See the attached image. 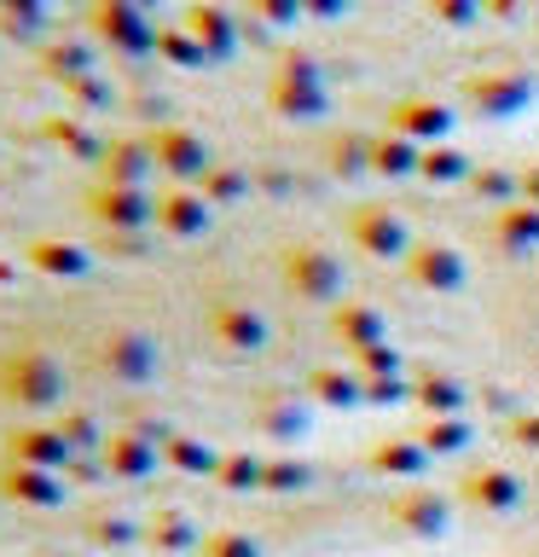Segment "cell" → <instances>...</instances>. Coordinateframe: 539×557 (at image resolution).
<instances>
[{
  "label": "cell",
  "instance_id": "12",
  "mask_svg": "<svg viewBox=\"0 0 539 557\" xmlns=\"http://www.w3.org/2000/svg\"><path fill=\"white\" fill-rule=\"evenodd\" d=\"M163 221L174 226V233H191V226L203 221V203H198V198H186V191H174V198L163 203Z\"/></svg>",
  "mask_w": 539,
  "mask_h": 557
},
{
  "label": "cell",
  "instance_id": "10",
  "mask_svg": "<svg viewBox=\"0 0 539 557\" xmlns=\"http://www.w3.org/2000/svg\"><path fill=\"white\" fill-rule=\"evenodd\" d=\"M372 163H377L383 174H406V169H417V151H412V139H377V146H372Z\"/></svg>",
  "mask_w": 539,
  "mask_h": 557
},
{
  "label": "cell",
  "instance_id": "14",
  "mask_svg": "<svg viewBox=\"0 0 539 557\" xmlns=\"http://www.w3.org/2000/svg\"><path fill=\"white\" fill-rule=\"evenodd\" d=\"M267 24H296V12H308V0H250Z\"/></svg>",
  "mask_w": 539,
  "mask_h": 557
},
{
  "label": "cell",
  "instance_id": "9",
  "mask_svg": "<svg viewBox=\"0 0 539 557\" xmlns=\"http://www.w3.org/2000/svg\"><path fill=\"white\" fill-rule=\"evenodd\" d=\"M354 226H360V238L372 244V250H394L400 244V221L389 215V209H360Z\"/></svg>",
  "mask_w": 539,
  "mask_h": 557
},
{
  "label": "cell",
  "instance_id": "8",
  "mask_svg": "<svg viewBox=\"0 0 539 557\" xmlns=\"http://www.w3.org/2000/svg\"><path fill=\"white\" fill-rule=\"evenodd\" d=\"M447 111H441V104H429V99H412V104H400V111H394V128L400 134H441L447 128Z\"/></svg>",
  "mask_w": 539,
  "mask_h": 557
},
{
  "label": "cell",
  "instance_id": "6",
  "mask_svg": "<svg viewBox=\"0 0 539 557\" xmlns=\"http://www.w3.org/2000/svg\"><path fill=\"white\" fill-rule=\"evenodd\" d=\"M469 94H476L481 111H516V104H528V76H481V82H469Z\"/></svg>",
  "mask_w": 539,
  "mask_h": 557
},
{
  "label": "cell",
  "instance_id": "15",
  "mask_svg": "<svg viewBox=\"0 0 539 557\" xmlns=\"http://www.w3.org/2000/svg\"><path fill=\"white\" fill-rule=\"evenodd\" d=\"M47 70H52V76H82V70H87V52H82V47H64V52H52V59H47Z\"/></svg>",
  "mask_w": 539,
  "mask_h": 557
},
{
  "label": "cell",
  "instance_id": "5",
  "mask_svg": "<svg viewBox=\"0 0 539 557\" xmlns=\"http://www.w3.org/2000/svg\"><path fill=\"white\" fill-rule=\"evenodd\" d=\"M146 163H151V139H111L104 146V169H111V181L116 186H134L139 174H146Z\"/></svg>",
  "mask_w": 539,
  "mask_h": 557
},
{
  "label": "cell",
  "instance_id": "18",
  "mask_svg": "<svg viewBox=\"0 0 539 557\" xmlns=\"http://www.w3.org/2000/svg\"><path fill=\"white\" fill-rule=\"evenodd\" d=\"M308 12L313 17H337V12H348V0H308Z\"/></svg>",
  "mask_w": 539,
  "mask_h": 557
},
{
  "label": "cell",
  "instance_id": "13",
  "mask_svg": "<svg viewBox=\"0 0 539 557\" xmlns=\"http://www.w3.org/2000/svg\"><path fill=\"white\" fill-rule=\"evenodd\" d=\"M429 12L441 17V24H469V17L481 12V0H429Z\"/></svg>",
  "mask_w": 539,
  "mask_h": 557
},
{
  "label": "cell",
  "instance_id": "3",
  "mask_svg": "<svg viewBox=\"0 0 539 557\" xmlns=\"http://www.w3.org/2000/svg\"><path fill=\"white\" fill-rule=\"evenodd\" d=\"M186 35H191L203 52H233V17H226L221 7H209V0H191Z\"/></svg>",
  "mask_w": 539,
  "mask_h": 557
},
{
  "label": "cell",
  "instance_id": "4",
  "mask_svg": "<svg viewBox=\"0 0 539 557\" xmlns=\"http://www.w3.org/2000/svg\"><path fill=\"white\" fill-rule=\"evenodd\" d=\"M151 157L174 174H191V169H203V139L186 128H163V134H151Z\"/></svg>",
  "mask_w": 539,
  "mask_h": 557
},
{
  "label": "cell",
  "instance_id": "2",
  "mask_svg": "<svg viewBox=\"0 0 539 557\" xmlns=\"http://www.w3.org/2000/svg\"><path fill=\"white\" fill-rule=\"evenodd\" d=\"M273 104H278L285 116H313V111H325L319 76H313L308 59H285V70H278V82H273Z\"/></svg>",
  "mask_w": 539,
  "mask_h": 557
},
{
  "label": "cell",
  "instance_id": "19",
  "mask_svg": "<svg viewBox=\"0 0 539 557\" xmlns=\"http://www.w3.org/2000/svg\"><path fill=\"white\" fill-rule=\"evenodd\" d=\"M128 7H151V0H128Z\"/></svg>",
  "mask_w": 539,
  "mask_h": 557
},
{
  "label": "cell",
  "instance_id": "11",
  "mask_svg": "<svg viewBox=\"0 0 539 557\" xmlns=\"http://www.w3.org/2000/svg\"><path fill=\"white\" fill-rule=\"evenodd\" d=\"M156 52H163L168 64H203V47L191 41V35H180V29H163V35H156Z\"/></svg>",
  "mask_w": 539,
  "mask_h": 557
},
{
  "label": "cell",
  "instance_id": "17",
  "mask_svg": "<svg viewBox=\"0 0 539 557\" xmlns=\"http://www.w3.org/2000/svg\"><path fill=\"white\" fill-rule=\"evenodd\" d=\"M464 163H459V157H452V151H435V157H424V174H441V181H447V174H459Z\"/></svg>",
  "mask_w": 539,
  "mask_h": 557
},
{
  "label": "cell",
  "instance_id": "16",
  "mask_svg": "<svg viewBox=\"0 0 539 557\" xmlns=\"http://www.w3.org/2000/svg\"><path fill=\"white\" fill-rule=\"evenodd\" d=\"M0 12H7L17 29H29L35 17H41V0H0Z\"/></svg>",
  "mask_w": 539,
  "mask_h": 557
},
{
  "label": "cell",
  "instance_id": "1",
  "mask_svg": "<svg viewBox=\"0 0 539 557\" xmlns=\"http://www.w3.org/2000/svg\"><path fill=\"white\" fill-rule=\"evenodd\" d=\"M93 29H99V41H111L122 52H146L151 47L146 7H128V0H93Z\"/></svg>",
  "mask_w": 539,
  "mask_h": 557
},
{
  "label": "cell",
  "instance_id": "7",
  "mask_svg": "<svg viewBox=\"0 0 539 557\" xmlns=\"http://www.w3.org/2000/svg\"><path fill=\"white\" fill-rule=\"evenodd\" d=\"M93 209H99V215L104 221H116V226H134V221H146V198H139V191L134 186H104L99 191V198H93Z\"/></svg>",
  "mask_w": 539,
  "mask_h": 557
}]
</instances>
